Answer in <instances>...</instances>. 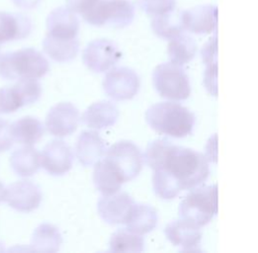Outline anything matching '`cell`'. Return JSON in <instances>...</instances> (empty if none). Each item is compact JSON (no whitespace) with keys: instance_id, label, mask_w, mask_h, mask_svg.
I'll use <instances>...</instances> for the list:
<instances>
[{"instance_id":"6da1fadb","label":"cell","mask_w":258,"mask_h":253,"mask_svg":"<svg viewBox=\"0 0 258 253\" xmlns=\"http://www.w3.org/2000/svg\"><path fill=\"white\" fill-rule=\"evenodd\" d=\"M145 157L154 170L155 194L165 200L174 199L181 191L201 185L210 174L203 153L176 146L167 139L150 143Z\"/></svg>"},{"instance_id":"7a4b0ae2","label":"cell","mask_w":258,"mask_h":253,"mask_svg":"<svg viewBox=\"0 0 258 253\" xmlns=\"http://www.w3.org/2000/svg\"><path fill=\"white\" fill-rule=\"evenodd\" d=\"M146 120L153 130L172 138L181 139L192 134L195 115L186 107L174 102H160L151 106Z\"/></svg>"},{"instance_id":"3957f363","label":"cell","mask_w":258,"mask_h":253,"mask_svg":"<svg viewBox=\"0 0 258 253\" xmlns=\"http://www.w3.org/2000/svg\"><path fill=\"white\" fill-rule=\"evenodd\" d=\"M48 59L33 48L0 54V78L4 80L39 79L49 73Z\"/></svg>"},{"instance_id":"277c9868","label":"cell","mask_w":258,"mask_h":253,"mask_svg":"<svg viewBox=\"0 0 258 253\" xmlns=\"http://www.w3.org/2000/svg\"><path fill=\"white\" fill-rule=\"evenodd\" d=\"M179 216L198 227L208 225L218 213V187L216 184L192 190L179 205Z\"/></svg>"},{"instance_id":"5b68a950","label":"cell","mask_w":258,"mask_h":253,"mask_svg":"<svg viewBox=\"0 0 258 253\" xmlns=\"http://www.w3.org/2000/svg\"><path fill=\"white\" fill-rule=\"evenodd\" d=\"M153 82L156 91L163 98L182 101L190 96L189 77L178 65L165 62L157 66L153 74Z\"/></svg>"},{"instance_id":"8992f818","label":"cell","mask_w":258,"mask_h":253,"mask_svg":"<svg viewBox=\"0 0 258 253\" xmlns=\"http://www.w3.org/2000/svg\"><path fill=\"white\" fill-rule=\"evenodd\" d=\"M82 17L90 25L125 28L134 20L135 8L129 0H100Z\"/></svg>"},{"instance_id":"52a82bcc","label":"cell","mask_w":258,"mask_h":253,"mask_svg":"<svg viewBox=\"0 0 258 253\" xmlns=\"http://www.w3.org/2000/svg\"><path fill=\"white\" fill-rule=\"evenodd\" d=\"M106 158L116 167L125 183L137 177L143 169V154L140 149L129 141H121L113 145L107 150Z\"/></svg>"},{"instance_id":"ba28073f","label":"cell","mask_w":258,"mask_h":253,"mask_svg":"<svg viewBox=\"0 0 258 253\" xmlns=\"http://www.w3.org/2000/svg\"><path fill=\"white\" fill-rule=\"evenodd\" d=\"M140 86L139 76L129 68H115L104 78L103 87L106 94L117 101L133 99L139 92Z\"/></svg>"},{"instance_id":"9c48e42d","label":"cell","mask_w":258,"mask_h":253,"mask_svg":"<svg viewBox=\"0 0 258 253\" xmlns=\"http://www.w3.org/2000/svg\"><path fill=\"white\" fill-rule=\"evenodd\" d=\"M122 56L118 46L107 39L95 40L83 51L82 59L86 67L95 73H104L116 65Z\"/></svg>"},{"instance_id":"30bf717a","label":"cell","mask_w":258,"mask_h":253,"mask_svg":"<svg viewBox=\"0 0 258 253\" xmlns=\"http://www.w3.org/2000/svg\"><path fill=\"white\" fill-rule=\"evenodd\" d=\"M43 199L42 191L38 185L29 181L20 180L6 188L5 202L10 208L20 213H30L39 208Z\"/></svg>"},{"instance_id":"8fae6325","label":"cell","mask_w":258,"mask_h":253,"mask_svg":"<svg viewBox=\"0 0 258 253\" xmlns=\"http://www.w3.org/2000/svg\"><path fill=\"white\" fill-rule=\"evenodd\" d=\"M79 123L78 108L69 102L54 105L49 111L46 118V128L54 137H68L74 134Z\"/></svg>"},{"instance_id":"7c38bea8","label":"cell","mask_w":258,"mask_h":253,"mask_svg":"<svg viewBox=\"0 0 258 253\" xmlns=\"http://www.w3.org/2000/svg\"><path fill=\"white\" fill-rule=\"evenodd\" d=\"M74 164V154L70 146L60 140L50 142L41 153V165L51 175L68 173Z\"/></svg>"},{"instance_id":"4fadbf2b","label":"cell","mask_w":258,"mask_h":253,"mask_svg":"<svg viewBox=\"0 0 258 253\" xmlns=\"http://www.w3.org/2000/svg\"><path fill=\"white\" fill-rule=\"evenodd\" d=\"M184 29L194 34H210L217 30L218 8L215 5H198L182 11Z\"/></svg>"},{"instance_id":"5bb4252c","label":"cell","mask_w":258,"mask_h":253,"mask_svg":"<svg viewBox=\"0 0 258 253\" xmlns=\"http://www.w3.org/2000/svg\"><path fill=\"white\" fill-rule=\"evenodd\" d=\"M164 232L168 240L175 246L181 247L182 250H198L200 246L202 239L200 227L186 220L172 221L166 226Z\"/></svg>"},{"instance_id":"9a60e30c","label":"cell","mask_w":258,"mask_h":253,"mask_svg":"<svg viewBox=\"0 0 258 253\" xmlns=\"http://www.w3.org/2000/svg\"><path fill=\"white\" fill-rule=\"evenodd\" d=\"M134 200L127 193L105 195L98 201V213L107 224H124Z\"/></svg>"},{"instance_id":"2e32d148","label":"cell","mask_w":258,"mask_h":253,"mask_svg":"<svg viewBox=\"0 0 258 253\" xmlns=\"http://www.w3.org/2000/svg\"><path fill=\"white\" fill-rule=\"evenodd\" d=\"M48 35L60 39H77L79 21L75 12L68 7H57L47 17Z\"/></svg>"},{"instance_id":"e0dca14e","label":"cell","mask_w":258,"mask_h":253,"mask_svg":"<svg viewBox=\"0 0 258 253\" xmlns=\"http://www.w3.org/2000/svg\"><path fill=\"white\" fill-rule=\"evenodd\" d=\"M32 28V20L25 14L0 11V45L26 39Z\"/></svg>"},{"instance_id":"ac0fdd59","label":"cell","mask_w":258,"mask_h":253,"mask_svg":"<svg viewBox=\"0 0 258 253\" xmlns=\"http://www.w3.org/2000/svg\"><path fill=\"white\" fill-rule=\"evenodd\" d=\"M106 152V142L98 133L86 131L80 134L76 146V152L82 165L91 166L95 164Z\"/></svg>"},{"instance_id":"d6986e66","label":"cell","mask_w":258,"mask_h":253,"mask_svg":"<svg viewBox=\"0 0 258 253\" xmlns=\"http://www.w3.org/2000/svg\"><path fill=\"white\" fill-rule=\"evenodd\" d=\"M93 182L95 187L103 195H112L121 189L125 183L116 167L107 159L98 160L93 171Z\"/></svg>"},{"instance_id":"ffe728a7","label":"cell","mask_w":258,"mask_h":253,"mask_svg":"<svg viewBox=\"0 0 258 253\" xmlns=\"http://www.w3.org/2000/svg\"><path fill=\"white\" fill-rule=\"evenodd\" d=\"M119 117L116 106L109 101L96 102L90 105L82 115V122L92 129L102 130L115 125Z\"/></svg>"},{"instance_id":"44dd1931","label":"cell","mask_w":258,"mask_h":253,"mask_svg":"<svg viewBox=\"0 0 258 253\" xmlns=\"http://www.w3.org/2000/svg\"><path fill=\"white\" fill-rule=\"evenodd\" d=\"M124 224L130 231L143 235L156 227L157 213L150 205L134 203Z\"/></svg>"},{"instance_id":"7402d4cb","label":"cell","mask_w":258,"mask_h":253,"mask_svg":"<svg viewBox=\"0 0 258 253\" xmlns=\"http://www.w3.org/2000/svg\"><path fill=\"white\" fill-rule=\"evenodd\" d=\"M10 165L20 177L33 176L41 167V153L33 146H23L11 154Z\"/></svg>"},{"instance_id":"603a6c76","label":"cell","mask_w":258,"mask_h":253,"mask_svg":"<svg viewBox=\"0 0 258 253\" xmlns=\"http://www.w3.org/2000/svg\"><path fill=\"white\" fill-rule=\"evenodd\" d=\"M45 132L42 122L31 116L23 117L11 125L14 143L23 146H34L43 137Z\"/></svg>"},{"instance_id":"cb8c5ba5","label":"cell","mask_w":258,"mask_h":253,"mask_svg":"<svg viewBox=\"0 0 258 253\" xmlns=\"http://www.w3.org/2000/svg\"><path fill=\"white\" fill-rule=\"evenodd\" d=\"M44 51L57 62H68L73 60L79 51L78 39H60L51 35L45 37L43 41Z\"/></svg>"},{"instance_id":"d4e9b609","label":"cell","mask_w":258,"mask_h":253,"mask_svg":"<svg viewBox=\"0 0 258 253\" xmlns=\"http://www.w3.org/2000/svg\"><path fill=\"white\" fill-rule=\"evenodd\" d=\"M62 243L58 228L51 224H42L33 232L31 247L35 251L56 252Z\"/></svg>"},{"instance_id":"484cf974","label":"cell","mask_w":258,"mask_h":253,"mask_svg":"<svg viewBox=\"0 0 258 253\" xmlns=\"http://www.w3.org/2000/svg\"><path fill=\"white\" fill-rule=\"evenodd\" d=\"M152 28L155 35L165 40H171L183 33L184 26L182 22V11L175 9L163 15L154 17Z\"/></svg>"},{"instance_id":"4316f807","label":"cell","mask_w":258,"mask_h":253,"mask_svg":"<svg viewBox=\"0 0 258 253\" xmlns=\"http://www.w3.org/2000/svg\"><path fill=\"white\" fill-rule=\"evenodd\" d=\"M197 51V45L193 38L183 33L170 40L168 45V57L170 62L184 66L191 61Z\"/></svg>"},{"instance_id":"83f0119b","label":"cell","mask_w":258,"mask_h":253,"mask_svg":"<svg viewBox=\"0 0 258 253\" xmlns=\"http://www.w3.org/2000/svg\"><path fill=\"white\" fill-rule=\"evenodd\" d=\"M144 249V238L128 229L120 228L111 236L110 251L112 252H142Z\"/></svg>"},{"instance_id":"f1b7e54d","label":"cell","mask_w":258,"mask_h":253,"mask_svg":"<svg viewBox=\"0 0 258 253\" xmlns=\"http://www.w3.org/2000/svg\"><path fill=\"white\" fill-rule=\"evenodd\" d=\"M23 107V97L15 85L0 88V114H12Z\"/></svg>"},{"instance_id":"f546056e","label":"cell","mask_w":258,"mask_h":253,"mask_svg":"<svg viewBox=\"0 0 258 253\" xmlns=\"http://www.w3.org/2000/svg\"><path fill=\"white\" fill-rule=\"evenodd\" d=\"M139 7L149 16L156 17L175 9V0H138Z\"/></svg>"},{"instance_id":"4dcf8cb0","label":"cell","mask_w":258,"mask_h":253,"mask_svg":"<svg viewBox=\"0 0 258 253\" xmlns=\"http://www.w3.org/2000/svg\"><path fill=\"white\" fill-rule=\"evenodd\" d=\"M14 85L22 95L25 106L38 101L42 95V86L38 79H20Z\"/></svg>"},{"instance_id":"1f68e13d","label":"cell","mask_w":258,"mask_h":253,"mask_svg":"<svg viewBox=\"0 0 258 253\" xmlns=\"http://www.w3.org/2000/svg\"><path fill=\"white\" fill-rule=\"evenodd\" d=\"M202 58L207 67L218 65V41L217 36L211 38L202 49Z\"/></svg>"},{"instance_id":"d6a6232c","label":"cell","mask_w":258,"mask_h":253,"mask_svg":"<svg viewBox=\"0 0 258 253\" xmlns=\"http://www.w3.org/2000/svg\"><path fill=\"white\" fill-rule=\"evenodd\" d=\"M13 144L14 139L11 133V125L0 119V152L9 151Z\"/></svg>"},{"instance_id":"836d02e7","label":"cell","mask_w":258,"mask_h":253,"mask_svg":"<svg viewBox=\"0 0 258 253\" xmlns=\"http://www.w3.org/2000/svg\"><path fill=\"white\" fill-rule=\"evenodd\" d=\"M68 8L83 16L89 12L100 0H66Z\"/></svg>"},{"instance_id":"e575fe53","label":"cell","mask_w":258,"mask_h":253,"mask_svg":"<svg viewBox=\"0 0 258 253\" xmlns=\"http://www.w3.org/2000/svg\"><path fill=\"white\" fill-rule=\"evenodd\" d=\"M218 65L207 67L205 76H204V83L207 90L217 96L218 94Z\"/></svg>"},{"instance_id":"d590c367","label":"cell","mask_w":258,"mask_h":253,"mask_svg":"<svg viewBox=\"0 0 258 253\" xmlns=\"http://www.w3.org/2000/svg\"><path fill=\"white\" fill-rule=\"evenodd\" d=\"M12 1L17 7L25 10H30V9L36 8L41 3L42 0H12Z\"/></svg>"},{"instance_id":"8d00e7d4","label":"cell","mask_w":258,"mask_h":253,"mask_svg":"<svg viewBox=\"0 0 258 253\" xmlns=\"http://www.w3.org/2000/svg\"><path fill=\"white\" fill-rule=\"evenodd\" d=\"M5 196H6V188L0 182V203L5 201Z\"/></svg>"},{"instance_id":"74e56055","label":"cell","mask_w":258,"mask_h":253,"mask_svg":"<svg viewBox=\"0 0 258 253\" xmlns=\"http://www.w3.org/2000/svg\"><path fill=\"white\" fill-rule=\"evenodd\" d=\"M5 251V248H4V244L0 241V252H3Z\"/></svg>"}]
</instances>
